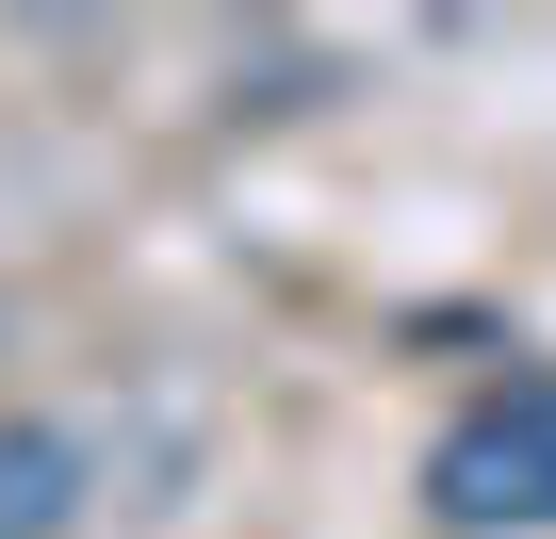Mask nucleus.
I'll return each instance as SVG.
<instances>
[{
    "label": "nucleus",
    "instance_id": "nucleus-1",
    "mask_svg": "<svg viewBox=\"0 0 556 539\" xmlns=\"http://www.w3.org/2000/svg\"><path fill=\"white\" fill-rule=\"evenodd\" d=\"M426 506L458 539H556V360H507L442 441H426Z\"/></svg>",
    "mask_w": 556,
    "mask_h": 539
},
{
    "label": "nucleus",
    "instance_id": "nucleus-2",
    "mask_svg": "<svg viewBox=\"0 0 556 539\" xmlns=\"http://www.w3.org/2000/svg\"><path fill=\"white\" fill-rule=\"evenodd\" d=\"M83 506V441L66 425H0V539H66Z\"/></svg>",
    "mask_w": 556,
    "mask_h": 539
}]
</instances>
